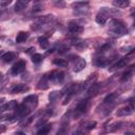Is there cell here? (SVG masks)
<instances>
[{
	"label": "cell",
	"instance_id": "obj_1",
	"mask_svg": "<svg viewBox=\"0 0 135 135\" xmlns=\"http://www.w3.org/2000/svg\"><path fill=\"white\" fill-rule=\"evenodd\" d=\"M109 30L110 32L115 35V36H123L128 33V30L124 25V23L118 19H111L110 21V25H109Z\"/></svg>",
	"mask_w": 135,
	"mask_h": 135
},
{
	"label": "cell",
	"instance_id": "obj_2",
	"mask_svg": "<svg viewBox=\"0 0 135 135\" xmlns=\"http://www.w3.org/2000/svg\"><path fill=\"white\" fill-rule=\"evenodd\" d=\"M89 108V100L88 99H83L81 101H79L75 108V111H74V117H79L81 116L82 114H84L86 112Z\"/></svg>",
	"mask_w": 135,
	"mask_h": 135
},
{
	"label": "cell",
	"instance_id": "obj_3",
	"mask_svg": "<svg viewBox=\"0 0 135 135\" xmlns=\"http://www.w3.org/2000/svg\"><path fill=\"white\" fill-rule=\"evenodd\" d=\"M23 104L32 112L34 109L37 108V104H38V97L36 95H30V96H26L23 100Z\"/></svg>",
	"mask_w": 135,
	"mask_h": 135
},
{
	"label": "cell",
	"instance_id": "obj_4",
	"mask_svg": "<svg viewBox=\"0 0 135 135\" xmlns=\"http://www.w3.org/2000/svg\"><path fill=\"white\" fill-rule=\"evenodd\" d=\"M109 15H110V9L108 7H102L99 11V13L96 15V22L98 24H101V25L104 24L108 20Z\"/></svg>",
	"mask_w": 135,
	"mask_h": 135
},
{
	"label": "cell",
	"instance_id": "obj_5",
	"mask_svg": "<svg viewBox=\"0 0 135 135\" xmlns=\"http://www.w3.org/2000/svg\"><path fill=\"white\" fill-rule=\"evenodd\" d=\"M52 20H53V16H52V15H47V16H42V17H39V18L36 20V22L33 24L32 28H33V30H38V28L42 27L44 24L50 23Z\"/></svg>",
	"mask_w": 135,
	"mask_h": 135
},
{
	"label": "cell",
	"instance_id": "obj_6",
	"mask_svg": "<svg viewBox=\"0 0 135 135\" xmlns=\"http://www.w3.org/2000/svg\"><path fill=\"white\" fill-rule=\"evenodd\" d=\"M47 79L55 82V83H60L62 82V80L64 79V73L63 72H59V71H53L49 74V76L46 75Z\"/></svg>",
	"mask_w": 135,
	"mask_h": 135
},
{
	"label": "cell",
	"instance_id": "obj_7",
	"mask_svg": "<svg viewBox=\"0 0 135 135\" xmlns=\"http://www.w3.org/2000/svg\"><path fill=\"white\" fill-rule=\"evenodd\" d=\"M133 111H134V107H133V101L131 99L129 105H126V107H123L117 111V116H120V117L128 116V115H131L133 113Z\"/></svg>",
	"mask_w": 135,
	"mask_h": 135
},
{
	"label": "cell",
	"instance_id": "obj_8",
	"mask_svg": "<svg viewBox=\"0 0 135 135\" xmlns=\"http://www.w3.org/2000/svg\"><path fill=\"white\" fill-rule=\"evenodd\" d=\"M25 65H26L25 61H23V60L18 61L17 63H15V64L13 65L12 71H11V72H12V74H13V75H18V74L22 73V72L25 70Z\"/></svg>",
	"mask_w": 135,
	"mask_h": 135
},
{
	"label": "cell",
	"instance_id": "obj_9",
	"mask_svg": "<svg viewBox=\"0 0 135 135\" xmlns=\"http://www.w3.org/2000/svg\"><path fill=\"white\" fill-rule=\"evenodd\" d=\"M68 28H69V32L72 33V34H74V35L80 34V33H82V31H83L82 25H80L79 23H77V22H75V21L70 22Z\"/></svg>",
	"mask_w": 135,
	"mask_h": 135
},
{
	"label": "cell",
	"instance_id": "obj_10",
	"mask_svg": "<svg viewBox=\"0 0 135 135\" xmlns=\"http://www.w3.org/2000/svg\"><path fill=\"white\" fill-rule=\"evenodd\" d=\"M85 65H86L85 60H84L83 58H81V57H78V58H77V59L74 61V66H73V70H74V72L78 73V72L82 71V70L85 68Z\"/></svg>",
	"mask_w": 135,
	"mask_h": 135
},
{
	"label": "cell",
	"instance_id": "obj_11",
	"mask_svg": "<svg viewBox=\"0 0 135 135\" xmlns=\"http://www.w3.org/2000/svg\"><path fill=\"white\" fill-rule=\"evenodd\" d=\"M129 62V58L128 57H123L121 59H119L117 62H115L111 68H109L110 71H116V70H119L121 68H124Z\"/></svg>",
	"mask_w": 135,
	"mask_h": 135
},
{
	"label": "cell",
	"instance_id": "obj_12",
	"mask_svg": "<svg viewBox=\"0 0 135 135\" xmlns=\"http://www.w3.org/2000/svg\"><path fill=\"white\" fill-rule=\"evenodd\" d=\"M28 91V86H26L25 84H15L12 89H11V92L13 94H17V93H23V92H26Z\"/></svg>",
	"mask_w": 135,
	"mask_h": 135
},
{
	"label": "cell",
	"instance_id": "obj_13",
	"mask_svg": "<svg viewBox=\"0 0 135 135\" xmlns=\"http://www.w3.org/2000/svg\"><path fill=\"white\" fill-rule=\"evenodd\" d=\"M31 2V0H17V2H16V4H15V11L16 12H21V11H23L26 6H27V4Z\"/></svg>",
	"mask_w": 135,
	"mask_h": 135
},
{
	"label": "cell",
	"instance_id": "obj_14",
	"mask_svg": "<svg viewBox=\"0 0 135 135\" xmlns=\"http://www.w3.org/2000/svg\"><path fill=\"white\" fill-rule=\"evenodd\" d=\"M16 57H17V54L16 53H14V52H7V53H5V54H3L1 56V59H2L3 62L8 63V62L13 61L14 59H16Z\"/></svg>",
	"mask_w": 135,
	"mask_h": 135
},
{
	"label": "cell",
	"instance_id": "obj_15",
	"mask_svg": "<svg viewBox=\"0 0 135 135\" xmlns=\"http://www.w3.org/2000/svg\"><path fill=\"white\" fill-rule=\"evenodd\" d=\"M51 129H52V124L45 123V124H43L42 127H40L37 130V134H39V135H45V134H47L51 131Z\"/></svg>",
	"mask_w": 135,
	"mask_h": 135
},
{
	"label": "cell",
	"instance_id": "obj_16",
	"mask_svg": "<svg viewBox=\"0 0 135 135\" xmlns=\"http://www.w3.org/2000/svg\"><path fill=\"white\" fill-rule=\"evenodd\" d=\"M49 88V79L46 77V75H44L39 81H38V89L40 90H45Z\"/></svg>",
	"mask_w": 135,
	"mask_h": 135
},
{
	"label": "cell",
	"instance_id": "obj_17",
	"mask_svg": "<svg viewBox=\"0 0 135 135\" xmlns=\"http://www.w3.org/2000/svg\"><path fill=\"white\" fill-rule=\"evenodd\" d=\"M113 4L116 7L124 8V7L130 5V0H113Z\"/></svg>",
	"mask_w": 135,
	"mask_h": 135
},
{
	"label": "cell",
	"instance_id": "obj_18",
	"mask_svg": "<svg viewBox=\"0 0 135 135\" xmlns=\"http://www.w3.org/2000/svg\"><path fill=\"white\" fill-rule=\"evenodd\" d=\"M27 38H28V33L27 32H19L17 34V37H16V42L17 43H22Z\"/></svg>",
	"mask_w": 135,
	"mask_h": 135
},
{
	"label": "cell",
	"instance_id": "obj_19",
	"mask_svg": "<svg viewBox=\"0 0 135 135\" xmlns=\"http://www.w3.org/2000/svg\"><path fill=\"white\" fill-rule=\"evenodd\" d=\"M53 63L59 68H65L68 66V61L65 59H62V58H56L53 60Z\"/></svg>",
	"mask_w": 135,
	"mask_h": 135
},
{
	"label": "cell",
	"instance_id": "obj_20",
	"mask_svg": "<svg viewBox=\"0 0 135 135\" xmlns=\"http://www.w3.org/2000/svg\"><path fill=\"white\" fill-rule=\"evenodd\" d=\"M38 42H39V44H40V46L42 49H47V46H49V40H47V38L45 36L39 37L38 38Z\"/></svg>",
	"mask_w": 135,
	"mask_h": 135
},
{
	"label": "cell",
	"instance_id": "obj_21",
	"mask_svg": "<svg viewBox=\"0 0 135 135\" xmlns=\"http://www.w3.org/2000/svg\"><path fill=\"white\" fill-rule=\"evenodd\" d=\"M60 93H61V92H58V91L52 92V93L49 95V99H50V101H52V102L57 101V100L60 98V96H61V94H60Z\"/></svg>",
	"mask_w": 135,
	"mask_h": 135
},
{
	"label": "cell",
	"instance_id": "obj_22",
	"mask_svg": "<svg viewBox=\"0 0 135 135\" xmlns=\"http://www.w3.org/2000/svg\"><path fill=\"white\" fill-rule=\"evenodd\" d=\"M132 75H133V69H130V70L126 71V72L122 74V76H121L120 80H121V81H126V80H128Z\"/></svg>",
	"mask_w": 135,
	"mask_h": 135
},
{
	"label": "cell",
	"instance_id": "obj_23",
	"mask_svg": "<svg viewBox=\"0 0 135 135\" xmlns=\"http://www.w3.org/2000/svg\"><path fill=\"white\" fill-rule=\"evenodd\" d=\"M121 124H122L121 122H115V123H112V124H110V126L107 128V131H108V132L116 131L117 129H119V128H120V126H121Z\"/></svg>",
	"mask_w": 135,
	"mask_h": 135
},
{
	"label": "cell",
	"instance_id": "obj_24",
	"mask_svg": "<svg viewBox=\"0 0 135 135\" xmlns=\"http://www.w3.org/2000/svg\"><path fill=\"white\" fill-rule=\"evenodd\" d=\"M115 98H116V94L115 93H112L110 95H108L105 98H104V103H113L115 101Z\"/></svg>",
	"mask_w": 135,
	"mask_h": 135
},
{
	"label": "cell",
	"instance_id": "obj_25",
	"mask_svg": "<svg viewBox=\"0 0 135 135\" xmlns=\"http://www.w3.org/2000/svg\"><path fill=\"white\" fill-rule=\"evenodd\" d=\"M42 55L41 54H38V53H35L33 56H32V61L34 62V63H39V62H41L42 61Z\"/></svg>",
	"mask_w": 135,
	"mask_h": 135
},
{
	"label": "cell",
	"instance_id": "obj_26",
	"mask_svg": "<svg viewBox=\"0 0 135 135\" xmlns=\"http://www.w3.org/2000/svg\"><path fill=\"white\" fill-rule=\"evenodd\" d=\"M54 5L56 7L63 8L65 6V2H64V0H54Z\"/></svg>",
	"mask_w": 135,
	"mask_h": 135
},
{
	"label": "cell",
	"instance_id": "obj_27",
	"mask_svg": "<svg viewBox=\"0 0 135 135\" xmlns=\"http://www.w3.org/2000/svg\"><path fill=\"white\" fill-rule=\"evenodd\" d=\"M96 121H89L86 124H85V129L86 130H93V129H95V127H96Z\"/></svg>",
	"mask_w": 135,
	"mask_h": 135
},
{
	"label": "cell",
	"instance_id": "obj_28",
	"mask_svg": "<svg viewBox=\"0 0 135 135\" xmlns=\"http://www.w3.org/2000/svg\"><path fill=\"white\" fill-rule=\"evenodd\" d=\"M12 2H13V0H0V5L2 7H5V6H8Z\"/></svg>",
	"mask_w": 135,
	"mask_h": 135
},
{
	"label": "cell",
	"instance_id": "obj_29",
	"mask_svg": "<svg viewBox=\"0 0 135 135\" xmlns=\"http://www.w3.org/2000/svg\"><path fill=\"white\" fill-rule=\"evenodd\" d=\"M45 123H46V119H45V118H43V119L41 118V119H39V121L36 123V127L39 129L40 127H42V126H43V124H45Z\"/></svg>",
	"mask_w": 135,
	"mask_h": 135
},
{
	"label": "cell",
	"instance_id": "obj_30",
	"mask_svg": "<svg viewBox=\"0 0 135 135\" xmlns=\"http://www.w3.org/2000/svg\"><path fill=\"white\" fill-rule=\"evenodd\" d=\"M5 131H6V127L3 126V124H0V134L1 133H4Z\"/></svg>",
	"mask_w": 135,
	"mask_h": 135
},
{
	"label": "cell",
	"instance_id": "obj_31",
	"mask_svg": "<svg viewBox=\"0 0 135 135\" xmlns=\"http://www.w3.org/2000/svg\"><path fill=\"white\" fill-rule=\"evenodd\" d=\"M1 78H2V74L0 73V79H1Z\"/></svg>",
	"mask_w": 135,
	"mask_h": 135
},
{
	"label": "cell",
	"instance_id": "obj_32",
	"mask_svg": "<svg viewBox=\"0 0 135 135\" xmlns=\"http://www.w3.org/2000/svg\"><path fill=\"white\" fill-rule=\"evenodd\" d=\"M0 50H1V47H0ZM0 52H1V51H0Z\"/></svg>",
	"mask_w": 135,
	"mask_h": 135
}]
</instances>
